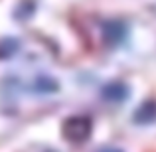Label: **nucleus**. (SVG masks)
Instances as JSON below:
<instances>
[{
	"label": "nucleus",
	"instance_id": "obj_1",
	"mask_svg": "<svg viewBox=\"0 0 156 152\" xmlns=\"http://www.w3.org/2000/svg\"><path fill=\"white\" fill-rule=\"evenodd\" d=\"M93 130V122L89 117H81V115H75V117H69L67 121L63 122V136L67 138L69 142H83L89 138Z\"/></svg>",
	"mask_w": 156,
	"mask_h": 152
},
{
	"label": "nucleus",
	"instance_id": "obj_2",
	"mask_svg": "<svg viewBox=\"0 0 156 152\" xmlns=\"http://www.w3.org/2000/svg\"><path fill=\"white\" fill-rule=\"evenodd\" d=\"M103 34H105V40L109 44H117L125 38V26L119 22H109V24H105Z\"/></svg>",
	"mask_w": 156,
	"mask_h": 152
},
{
	"label": "nucleus",
	"instance_id": "obj_3",
	"mask_svg": "<svg viewBox=\"0 0 156 152\" xmlns=\"http://www.w3.org/2000/svg\"><path fill=\"white\" fill-rule=\"evenodd\" d=\"M154 118H156V103H152V101L140 105L138 111L134 113V121L136 122H152Z\"/></svg>",
	"mask_w": 156,
	"mask_h": 152
},
{
	"label": "nucleus",
	"instance_id": "obj_4",
	"mask_svg": "<svg viewBox=\"0 0 156 152\" xmlns=\"http://www.w3.org/2000/svg\"><path fill=\"white\" fill-rule=\"evenodd\" d=\"M126 95H129V91H126V87L121 85V83H113V85H107L105 87V97L111 99V101H122Z\"/></svg>",
	"mask_w": 156,
	"mask_h": 152
},
{
	"label": "nucleus",
	"instance_id": "obj_5",
	"mask_svg": "<svg viewBox=\"0 0 156 152\" xmlns=\"http://www.w3.org/2000/svg\"><path fill=\"white\" fill-rule=\"evenodd\" d=\"M16 50H18V42L16 40L6 38V40L0 42V57H10Z\"/></svg>",
	"mask_w": 156,
	"mask_h": 152
},
{
	"label": "nucleus",
	"instance_id": "obj_6",
	"mask_svg": "<svg viewBox=\"0 0 156 152\" xmlns=\"http://www.w3.org/2000/svg\"><path fill=\"white\" fill-rule=\"evenodd\" d=\"M101 152H121V150H117V148H105V150H101Z\"/></svg>",
	"mask_w": 156,
	"mask_h": 152
}]
</instances>
